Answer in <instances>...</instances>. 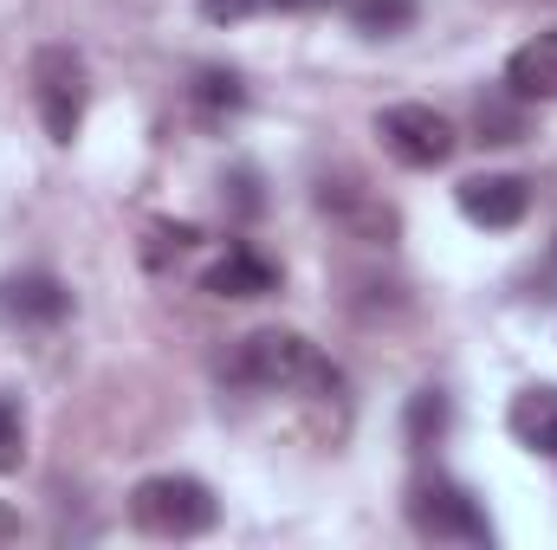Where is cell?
<instances>
[{"mask_svg": "<svg viewBox=\"0 0 557 550\" xmlns=\"http://www.w3.org/2000/svg\"><path fill=\"white\" fill-rule=\"evenodd\" d=\"M240 104H247V85L234 72H195V111H201V124H227Z\"/></svg>", "mask_w": 557, "mask_h": 550, "instance_id": "12", "label": "cell"}, {"mask_svg": "<svg viewBox=\"0 0 557 550\" xmlns=\"http://www.w3.org/2000/svg\"><path fill=\"white\" fill-rule=\"evenodd\" d=\"M267 7H278V13H311V7H331V0H267Z\"/></svg>", "mask_w": 557, "mask_h": 550, "instance_id": "17", "label": "cell"}, {"mask_svg": "<svg viewBox=\"0 0 557 550\" xmlns=\"http://www.w3.org/2000/svg\"><path fill=\"white\" fill-rule=\"evenodd\" d=\"M253 7H260V0H201V13H208L214 26H221V20H247Z\"/></svg>", "mask_w": 557, "mask_h": 550, "instance_id": "16", "label": "cell"}, {"mask_svg": "<svg viewBox=\"0 0 557 550\" xmlns=\"http://www.w3.org/2000/svg\"><path fill=\"white\" fill-rule=\"evenodd\" d=\"M85 98H91V85H85V59H78L72 46H39V52H33V104H39L46 137L52 142L78 137V124H85Z\"/></svg>", "mask_w": 557, "mask_h": 550, "instance_id": "4", "label": "cell"}, {"mask_svg": "<svg viewBox=\"0 0 557 550\" xmlns=\"http://www.w3.org/2000/svg\"><path fill=\"white\" fill-rule=\"evenodd\" d=\"M131 525L143 538H162V545L208 538L221 525V499L188 473H149V479L131 486Z\"/></svg>", "mask_w": 557, "mask_h": 550, "instance_id": "2", "label": "cell"}, {"mask_svg": "<svg viewBox=\"0 0 557 550\" xmlns=\"http://www.w3.org/2000/svg\"><path fill=\"white\" fill-rule=\"evenodd\" d=\"M26 460V409L0 389V473H20Z\"/></svg>", "mask_w": 557, "mask_h": 550, "instance_id": "15", "label": "cell"}, {"mask_svg": "<svg viewBox=\"0 0 557 550\" xmlns=\"http://www.w3.org/2000/svg\"><path fill=\"white\" fill-rule=\"evenodd\" d=\"M350 26L363 39H396L416 26V0H350Z\"/></svg>", "mask_w": 557, "mask_h": 550, "instance_id": "13", "label": "cell"}, {"mask_svg": "<svg viewBox=\"0 0 557 550\" xmlns=\"http://www.w3.org/2000/svg\"><path fill=\"white\" fill-rule=\"evenodd\" d=\"M201 291L208 298H267V291H278V266L267 253H253V247H227L201 273Z\"/></svg>", "mask_w": 557, "mask_h": 550, "instance_id": "8", "label": "cell"}, {"mask_svg": "<svg viewBox=\"0 0 557 550\" xmlns=\"http://www.w3.org/2000/svg\"><path fill=\"white\" fill-rule=\"evenodd\" d=\"M72 311V291L52 273H13L0 278V317L7 324H26V330H46Z\"/></svg>", "mask_w": 557, "mask_h": 550, "instance_id": "7", "label": "cell"}, {"mask_svg": "<svg viewBox=\"0 0 557 550\" xmlns=\"http://www.w3.org/2000/svg\"><path fill=\"white\" fill-rule=\"evenodd\" d=\"M506 427L525 453H545L557 460V383H539V389H519L512 409H506Z\"/></svg>", "mask_w": 557, "mask_h": 550, "instance_id": "10", "label": "cell"}, {"mask_svg": "<svg viewBox=\"0 0 557 550\" xmlns=\"http://www.w3.org/2000/svg\"><path fill=\"white\" fill-rule=\"evenodd\" d=\"M473 130L480 142H493V149H506V142H525V104L506 91V98H480V111H473Z\"/></svg>", "mask_w": 557, "mask_h": 550, "instance_id": "14", "label": "cell"}, {"mask_svg": "<svg viewBox=\"0 0 557 550\" xmlns=\"http://www.w3.org/2000/svg\"><path fill=\"white\" fill-rule=\"evenodd\" d=\"M447 421H454L447 389H416V396H409V409H403V434H409V447H441Z\"/></svg>", "mask_w": 557, "mask_h": 550, "instance_id": "11", "label": "cell"}, {"mask_svg": "<svg viewBox=\"0 0 557 550\" xmlns=\"http://www.w3.org/2000/svg\"><path fill=\"white\" fill-rule=\"evenodd\" d=\"M506 91L519 104H552L557 98V26L552 33H532L512 59H506Z\"/></svg>", "mask_w": 557, "mask_h": 550, "instance_id": "9", "label": "cell"}, {"mask_svg": "<svg viewBox=\"0 0 557 550\" xmlns=\"http://www.w3.org/2000/svg\"><path fill=\"white\" fill-rule=\"evenodd\" d=\"M409 525H416L421 538H434V545H473V550L493 545L486 505H480L460 479H441V473L409 486Z\"/></svg>", "mask_w": 557, "mask_h": 550, "instance_id": "3", "label": "cell"}, {"mask_svg": "<svg viewBox=\"0 0 557 550\" xmlns=\"http://www.w3.org/2000/svg\"><path fill=\"white\" fill-rule=\"evenodd\" d=\"M454 201H460V214H467L473 227L506 234V227L525 221V208H532V182H525V175H467V182L454 188Z\"/></svg>", "mask_w": 557, "mask_h": 550, "instance_id": "6", "label": "cell"}, {"mask_svg": "<svg viewBox=\"0 0 557 550\" xmlns=\"http://www.w3.org/2000/svg\"><path fill=\"white\" fill-rule=\"evenodd\" d=\"M376 137L383 149L403 162V168H441L447 155H454V124L434 111V104H389L383 117H376Z\"/></svg>", "mask_w": 557, "mask_h": 550, "instance_id": "5", "label": "cell"}, {"mask_svg": "<svg viewBox=\"0 0 557 550\" xmlns=\"http://www.w3.org/2000/svg\"><path fill=\"white\" fill-rule=\"evenodd\" d=\"M234 376L240 383H253V389H273V396H337V363L311 343V337H298V330H253L247 343H240V357H234Z\"/></svg>", "mask_w": 557, "mask_h": 550, "instance_id": "1", "label": "cell"}]
</instances>
